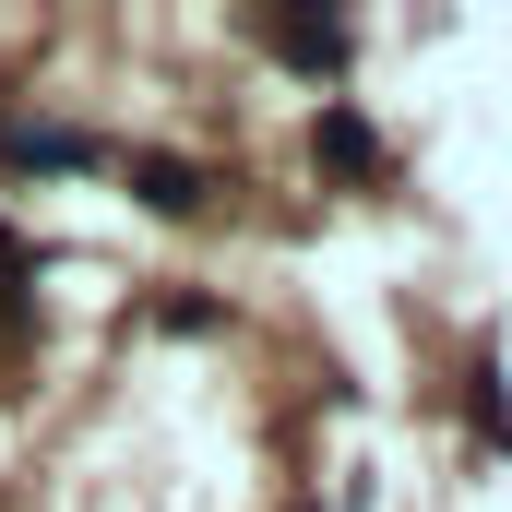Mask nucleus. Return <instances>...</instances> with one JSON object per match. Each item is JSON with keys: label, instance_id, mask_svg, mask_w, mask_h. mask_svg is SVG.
Here are the masks:
<instances>
[{"label": "nucleus", "instance_id": "f257e3e1", "mask_svg": "<svg viewBox=\"0 0 512 512\" xmlns=\"http://www.w3.org/2000/svg\"><path fill=\"white\" fill-rule=\"evenodd\" d=\"M310 155H322V179H346V191H370L393 167V143L358 120V108H322V120H310Z\"/></svg>", "mask_w": 512, "mask_h": 512}, {"label": "nucleus", "instance_id": "7ed1b4c3", "mask_svg": "<svg viewBox=\"0 0 512 512\" xmlns=\"http://www.w3.org/2000/svg\"><path fill=\"white\" fill-rule=\"evenodd\" d=\"M131 191H143L155 215H203V191H215V179H203V167H179V155H143V167H131Z\"/></svg>", "mask_w": 512, "mask_h": 512}, {"label": "nucleus", "instance_id": "39448f33", "mask_svg": "<svg viewBox=\"0 0 512 512\" xmlns=\"http://www.w3.org/2000/svg\"><path fill=\"white\" fill-rule=\"evenodd\" d=\"M24 274H36V251H24V239L0 227V310H24Z\"/></svg>", "mask_w": 512, "mask_h": 512}, {"label": "nucleus", "instance_id": "f03ea898", "mask_svg": "<svg viewBox=\"0 0 512 512\" xmlns=\"http://www.w3.org/2000/svg\"><path fill=\"white\" fill-rule=\"evenodd\" d=\"M262 48L298 72H346V12H262Z\"/></svg>", "mask_w": 512, "mask_h": 512}, {"label": "nucleus", "instance_id": "20e7f679", "mask_svg": "<svg viewBox=\"0 0 512 512\" xmlns=\"http://www.w3.org/2000/svg\"><path fill=\"white\" fill-rule=\"evenodd\" d=\"M0 167H96L84 131H0Z\"/></svg>", "mask_w": 512, "mask_h": 512}]
</instances>
